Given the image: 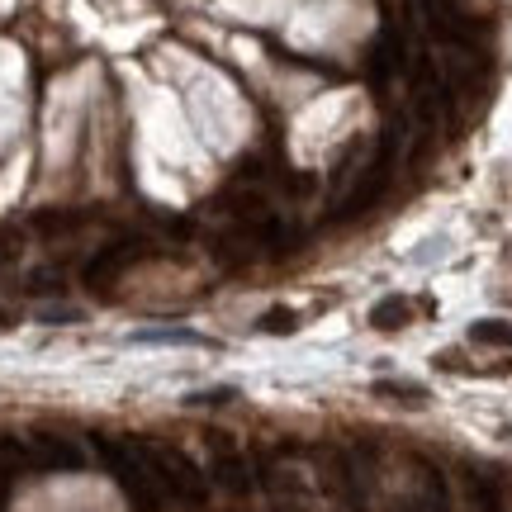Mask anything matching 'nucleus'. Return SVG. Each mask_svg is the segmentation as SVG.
<instances>
[{"label": "nucleus", "instance_id": "f3484780", "mask_svg": "<svg viewBox=\"0 0 512 512\" xmlns=\"http://www.w3.org/2000/svg\"><path fill=\"white\" fill-rule=\"evenodd\" d=\"M15 252H19V233L15 228H0V266H5Z\"/></svg>", "mask_w": 512, "mask_h": 512}, {"label": "nucleus", "instance_id": "f257e3e1", "mask_svg": "<svg viewBox=\"0 0 512 512\" xmlns=\"http://www.w3.org/2000/svg\"><path fill=\"white\" fill-rule=\"evenodd\" d=\"M318 475L347 512H370V475H375V451L370 446H328L318 451Z\"/></svg>", "mask_w": 512, "mask_h": 512}, {"label": "nucleus", "instance_id": "39448f33", "mask_svg": "<svg viewBox=\"0 0 512 512\" xmlns=\"http://www.w3.org/2000/svg\"><path fill=\"white\" fill-rule=\"evenodd\" d=\"M408 489L394 498V512H451V484L446 470L427 456H408Z\"/></svg>", "mask_w": 512, "mask_h": 512}, {"label": "nucleus", "instance_id": "a211bd4d", "mask_svg": "<svg viewBox=\"0 0 512 512\" xmlns=\"http://www.w3.org/2000/svg\"><path fill=\"white\" fill-rule=\"evenodd\" d=\"M43 323H81V309H43Z\"/></svg>", "mask_w": 512, "mask_h": 512}, {"label": "nucleus", "instance_id": "6e6552de", "mask_svg": "<svg viewBox=\"0 0 512 512\" xmlns=\"http://www.w3.org/2000/svg\"><path fill=\"white\" fill-rule=\"evenodd\" d=\"M209 475H214V484H219L228 498H247L256 489V479H252V465L228 446V441L214 437V465H209Z\"/></svg>", "mask_w": 512, "mask_h": 512}, {"label": "nucleus", "instance_id": "aec40b11", "mask_svg": "<svg viewBox=\"0 0 512 512\" xmlns=\"http://www.w3.org/2000/svg\"><path fill=\"white\" fill-rule=\"evenodd\" d=\"M508 370H512V366H508Z\"/></svg>", "mask_w": 512, "mask_h": 512}, {"label": "nucleus", "instance_id": "423d86ee", "mask_svg": "<svg viewBox=\"0 0 512 512\" xmlns=\"http://www.w3.org/2000/svg\"><path fill=\"white\" fill-rule=\"evenodd\" d=\"M19 441H24V465L29 470H81L86 465L81 446L72 437L53 432V427H29Z\"/></svg>", "mask_w": 512, "mask_h": 512}, {"label": "nucleus", "instance_id": "9d476101", "mask_svg": "<svg viewBox=\"0 0 512 512\" xmlns=\"http://www.w3.org/2000/svg\"><path fill=\"white\" fill-rule=\"evenodd\" d=\"M413 323V304H408V294H384L380 304L370 309V328L375 332H399Z\"/></svg>", "mask_w": 512, "mask_h": 512}, {"label": "nucleus", "instance_id": "4468645a", "mask_svg": "<svg viewBox=\"0 0 512 512\" xmlns=\"http://www.w3.org/2000/svg\"><path fill=\"white\" fill-rule=\"evenodd\" d=\"M24 290L29 294H62L67 290V271H62V266H38V271L24 275Z\"/></svg>", "mask_w": 512, "mask_h": 512}, {"label": "nucleus", "instance_id": "0eeeda50", "mask_svg": "<svg viewBox=\"0 0 512 512\" xmlns=\"http://www.w3.org/2000/svg\"><path fill=\"white\" fill-rule=\"evenodd\" d=\"M147 256V242L143 238H119V242H110L105 252H95V261L86 266V285H91L95 294H105V290H114L119 280H124L138 261Z\"/></svg>", "mask_w": 512, "mask_h": 512}, {"label": "nucleus", "instance_id": "9b49d317", "mask_svg": "<svg viewBox=\"0 0 512 512\" xmlns=\"http://www.w3.org/2000/svg\"><path fill=\"white\" fill-rule=\"evenodd\" d=\"M470 342L475 347L512 351V323L508 318H479V323H470Z\"/></svg>", "mask_w": 512, "mask_h": 512}, {"label": "nucleus", "instance_id": "dca6fc26", "mask_svg": "<svg viewBox=\"0 0 512 512\" xmlns=\"http://www.w3.org/2000/svg\"><path fill=\"white\" fill-rule=\"evenodd\" d=\"M138 342H200L195 332H138Z\"/></svg>", "mask_w": 512, "mask_h": 512}, {"label": "nucleus", "instance_id": "f03ea898", "mask_svg": "<svg viewBox=\"0 0 512 512\" xmlns=\"http://www.w3.org/2000/svg\"><path fill=\"white\" fill-rule=\"evenodd\" d=\"M95 451H100V460L110 465V475L124 484V494L138 503V508H157L162 503V484H157V475H152V465H147L143 446L138 441H119V437H95Z\"/></svg>", "mask_w": 512, "mask_h": 512}, {"label": "nucleus", "instance_id": "f8f14e48", "mask_svg": "<svg viewBox=\"0 0 512 512\" xmlns=\"http://www.w3.org/2000/svg\"><path fill=\"white\" fill-rule=\"evenodd\" d=\"M256 332H266V337H290V332H299V313L285 309V304H275V309H266L256 318Z\"/></svg>", "mask_w": 512, "mask_h": 512}, {"label": "nucleus", "instance_id": "ddd939ff", "mask_svg": "<svg viewBox=\"0 0 512 512\" xmlns=\"http://www.w3.org/2000/svg\"><path fill=\"white\" fill-rule=\"evenodd\" d=\"M29 228H34V233H43V238H57V233H76V228H81V219H76V214H62V209H43V214H34V219H29Z\"/></svg>", "mask_w": 512, "mask_h": 512}, {"label": "nucleus", "instance_id": "7ed1b4c3", "mask_svg": "<svg viewBox=\"0 0 512 512\" xmlns=\"http://www.w3.org/2000/svg\"><path fill=\"white\" fill-rule=\"evenodd\" d=\"M138 446H143V456L166 498H176L185 508H204L209 489H204V475L195 470V460L185 456V451H176V446H166V441H138Z\"/></svg>", "mask_w": 512, "mask_h": 512}, {"label": "nucleus", "instance_id": "2eb2a0df", "mask_svg": "<svg viewBox=\"0 0 512 512\" xmlns=\"http://www.w3.org/2000/svg\"><path fill=\"white\" fill-rule=\"evenodd\" d=\"M375 394H380V399H399V403H427V389H422V384H403V380H380Z\"/></svg>", "mask_w": 512, "mask_h": 512}, {"label": "nucleus", "instance_id": "6ab92c4d", "mask_svg": "<svg viewBox=\"0 0 512 512\" xmlns=\"http://www.w3.org/2000/svg\"><path fill=\"white\" fill-rule=\"evenodd\" d=\"M0 328H15V313H5V309H0Z\"/></svg>", "mask_w": 512, "mask_h": 512}, {"label": "nucleus", "instance_id": "20e7f679", "mask_svg": "<svg viewBox=\"0 0 512 512\" xmlns=\"http://www.w3.org/2000/svg\"><path fill=\"white\" fill-rule=\"evenodd\" d=\"M394 162H399V128H384L380 133V147H375V162L351 181L347 200L337 204V223L347 219H361L366 209H375V204L384 200V190H389V181H394Z\"/></svg>", "mask_w": 512, "mask_h": 512}, {"label": "nucleus", "instance_id": "1a4fd4ad", "mask_svg": "<svg viewBox=\"0 0 512 512\" xmlns=\"http://www.w3.org/2000/svg\"><path fill=\"white\" fill-rule=\"evenodd\" d=\"M465 479V503L470 512H508V494H503V479L494 470H479V465H460Z\"/></svg>", "mask_w": 512, "mask_h": 512}]
</instances>
